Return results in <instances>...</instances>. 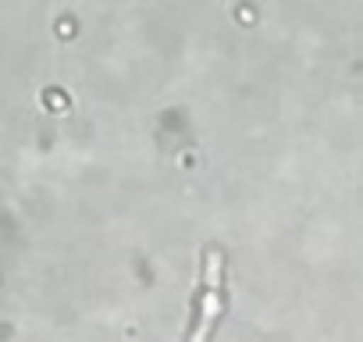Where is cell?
Segmentation results:
<instances>
[{"label": "cell", "mask_w": 363, "mask_h": 342, "mask_svg": "<svg viewBox=\"0 0 363 342\" xmlns=\"http://www.w3.org/2000/svg\"><path fill=\"white\" fill-rule=\"evenodd\" d=\"M228 310V260L218 250H207L200 260V275L189 296V314L178 342H211L221 317Z\"/></svg>", "instance_id": "1"}]
</instances>
